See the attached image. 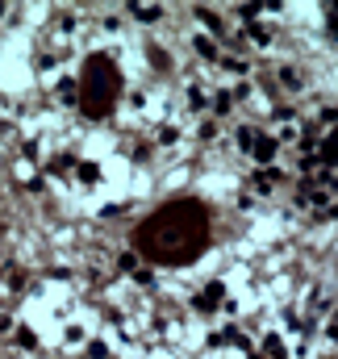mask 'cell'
I'll return each mask as SVG.
<instances>
[{"mask_svg":"<svg viewBox=\"0 0 338 359\" xmlns=\"http://www.w3.org/2000/svg\"><path fill=\"white\" fill-rule=\"evenodd\" d=\"M205 234H209V226H205V213L196 205H171L159 217L147 222V230L138 238L155 259H188L201 251Z\"/></svg>","mask_w":338,"mask_h":359,"instance_id":"6da1fadb","label":"cell"}]
</instances>
